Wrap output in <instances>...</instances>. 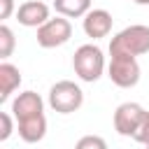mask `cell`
I'll use <instances>...</instances> for the list:
<instances>
[{
    "label": "cell",
    "mask_w": 149,
    "mask_h": 149,
    "mask_svg": "<svg viewBox=\"0 0 149 149\" xmlns=\"http://www.w3.org/2000/svg\"><path fill=\"white\" fill-rule=\"evenodd\" d=\"M149 54V26L135 23L119 30L109 42V56H142Z\"/></svg>",
    "instance_id": "obj_1"
},
{
    "label": "cell",
    "mask_w": 149,
    "mask_h": 149,
    "mask_svg": "<svg viewBox=\"0 0 149 149\" xmlns=\"http://www.w3.org/2000/svg\"><path fill=\"white\" fill-rule=\"evenodd\" d=\"M74 74L81 81H98L105 72V56L95 44H81L72 56Z\"/></svg>",
    "instance_id": "obj_2"
},
{
    "label": "cell",
    "mask_w": 149,
    "mask_h": 149,
    "mask_svg": "<svg viewBox=\"0 0 149 149\" xmlns=\"http://www.w3.org/2000/svg\"><path fill=\"white\" fill-rule=\"evenodd\" d=\"M84 102V93L81 88L70 81V79H63V81H56L51 88H49V105L54 112L58 114H72L81 107Z\"/></svg>",
    "instance_id": "obj_3"
},
{
    "label": "cell",
    "mask_w": 149,
    "mask_h": 149,
    "mask_svg": "<svg viewBox=\"0 0 149 149\" xmlns=\"http://www.w3.org/2000/svg\"><path fill=\"white\" fill-rule=\"evenodd\" d=\"M107 74L119 88H130L140 81V63L135 56H112Z\"/></svg>",
    "instance_id": "obj_4"
},
{
    "label": "cell",
    "mask_w": 149,
    "mask_h": 149,
    "mask_svg": "<svg viewBox=\"0 0 149 149\" xmlns=\"http://www.w3.org/2000/svg\"><path fill=\"white\" fill-rule=\"evenodd\" d=\"M72 37V26L65 16H56V19H49L47 23H42L37 28V44L44 47V49H54V47H61L65 44L68 40Z\"/></svg>",
    "instance_id": "obj_5"
},
{
    "label": "cell",
    "mask_w": 149,
    "mask_h": 149,
    "mask_svg": "<svg viewBox=\"0 0 149 149\" xmlns=\"http://www.w3.org/2000/svg\"><path fill=\"white\" fill-rule=\"evenodd\" d=\"M144 112L147 109L142 105H137V102H123V105H119L116 112H114V128H116V133L123 135V137H133V133L140 126Z\"/></svg>",
    "instance_id": "obj_6"
},
{
    "label": "cell",
    "mask_w": 149,
    "mask_h": 149,
    "mask_svg": "<svg viewBox=\"0 0 149 149\" xmlns=\"http://www.w3.org/2000/svg\"><path fill=\"white\" fill-rule=\"evenodd\" d=\"M16 21L26 28H40L49 21V7L40 0H28L16 9Z\"/></svg>",
    "instance_id": "obj_7"
},
{
    "label": "cell",
    "mask_w": 149,
    "mask_h": 149,
    "mask_svg": "<svg viewBox=\"0 0 149 149\" xmlns=\"http://www.w3.org/2000/svg\"><path fill=\"white\" fill-rule=\"evenodd\" d=\"M42 109H44V102H42L40 93H35V91H23L12 102V114H14L16 121L35 116V114H42Z\"/></svg>",
    "instance_id": "obj_8"
},
{
    "label": "cell",
    "mask_w": 149,
    "mask_h": 149,
    "mask_svg": "<svg viewBox=\"0 0 149 149\" xmlns=\"http://www.w3.org/2000/svg\"><path fill=\"white\" fill-rule=\"evenodd\" d=\"M112 30V14L107 9H91L84 16V33L93 40L98 37H107Z\"/></svg>",
    "instance_id": "obj_9"
},
{
    "label": "cell",
    "mask_w": 149,
    "mask_h": 149,
    "mask_svg": "<svg viewBox=\"0 0 149 149\" xmlns=\"http://www.w3.org/2000/svg\"><path fill=\"white\" fill-rule=\"evenodd\" d=\"M47 135V119L44 114H35V116H28V119H19V137L28 144H35L40 142L42 137Z\"/></svg>",
    "instance_id": "obj_10"
},
{
    "label": "cell",
    "mask_w": 149,
    "mask_h": 149,
    "mask_svg": "<svg viewBox=\"0 0 149 149\" xmlns=\"http://www.w3.org/2000/svg\"><path fill=\"white\" fill-rule=\"evenodd\" d=\"M21 84V72L12 63H0V102H5Z\"/></svg>",
    "instance_id": "obj_11"
},
{
    "label": "cell",
    "mask_w": 149,
    "mask_h": 149,
    "mask_svg": "<svg viewBox=\"0 0 149 149\" xmlns=\"http://www.w3.org/2000/svg\"><path fill=\"white\" fill-rule=\"evenodd\" d=\"M54 9L61 16H86L91 12V0H54Z\"/></svg>",
    "instance_id": "obj_12"
},
{
    "label": "cell",
    "mask_w": 149,
    "mask_h": 149,
    "mask_svg": "<svg viewBox=\"0 0 149 149\" xmlns=\"http://www.w3.org/2000/svg\"><path fill=\"white\" fill-rule=\"evenodd\" d=\"M14 33H12V28L9 26H0V58H9L12 56V51H14Z\"/></svg>",
    "instance_id": "obj_13"
},
{
    "label": "cell",
    "mask_w": 149,
    "mask_h": 149,
    "mask_svg": "<svg viewBox=\"0 0 149 149\" xmlns=\"http://www.w3.org/2000/svg\"><path fill=\"white\" fill-rule=\"evenodd\" d=\"M74 149H107V142L100 135H84L74 144Z\"/></svg>",
    "instance_id": "obj_14"
},
{
    "label": "cell",
    "mask_w": 149,
    "mask_h": 149,
    "mask_svg": "<svg viewBox=\"0 0 149 149\" xmlns=\"http://www.w3.org/2000/svg\"><path fill=\"white\" fill-rule=\"evenodd\" d=\"M133 140L140 142V144H149V112H144L140 126H137L135 133H133Z\"/></svg>",
    "instance_id": "obj_15"
},
{
    "label": "cell",
    "mask_w": 149,
    "mask_h": 149,
    "mask_svg": "<svg viewBox=\"0 0 149 149\" xmlns=\"http://www.w3.org/2000/svg\"><path fill=\"white\" fill-rule=\"evenodd\" d=\"M0 123H2V130H0V140L5 142L9 135H12V130H14V123H12V116L7 114V112H0Z\"/></svg>",
    "instance_id": "obj_16"
},
{
    "label": "cell",
    "mask_w": 149,
    "mask_h": 149,
    "mask_svg": "<svg viewBox=\"0 0 149 149\" xmlns=\"http://www.w3.org/2000/svg\"><path fill=\"white\" fill-rule=\"evenodd\" d=\"M14 12V0H0V19H9Z\"/></svg>",
    "instance_id": "obj_17"
},
{
    "label": "cell",
    "mask_w": 149,
    "mask_h": 149,
    "mask_svg": "<svg viewBox=\"0 0 149 149\" xmlns=\"http://www.w3.org/2000/svg\"><path fill=\"white\" fill-rule=\"evenodd\" d=\"M135 5H149V0H133Z\"/></svg>",
    "instance_id": "obj_18"
},
{
    "label": "cell",
    "mask_w": 149,
    "mask_h": 149,
    "mask_svg": "<svg viewBox=\"0 0 149 149\" xmlns=\"http://www.w3.org/2000/svg\"><path fill=\"white\" fill-rule=\"evenodd\" d=\"M147 149H149V144H147Z\"/></svg>",
    "instance_id": "obj_19"
}]
</instances>
